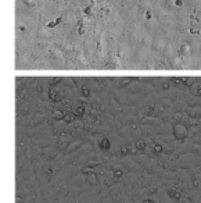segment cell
I'll return each mask as SVG.
<instances>
[{
    "mask_svg": "<svg viewBox=\"0 0 201 203\" xmlns=\"http://www.w3.org/2000/svg\"><path fill=\"white\" fill-rule=\"evenodd\" d=\"M143 203H154V202H153V200H150V199H146Z\"/></svg>",
    "mask_w": 201,
    "mask_h": 203,
    "instance_id": "6da1fadb",
    "label": "cell"
}]
</instances>
